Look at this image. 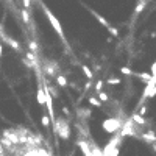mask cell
Here are the masks:
<instances>
[{"label": "cell", "instance_id": "cell-1", "mask_svg": "<svg viewBox=\"0 0 156 156\" xmlns=\"http://www.w3.org/2000/svg\"><path fill=\"white\" fill-rule=\"evenodd\" d=\"M53 130L56 131V133L59 134V137H62L64 141H67L69 137H70V128H69V123H67V120H66V119H64L62 116L58 117L56 120H55V123H53Z\"/></svg>", "mask_w": 156, "mask_h": 156}, {"label": "cell", "instance_id": "cell-2", "mask_svg": "<svg viewBox=\"0 0 156 156\" xmlns=\"http://www.w3.org/2000/svg\"><path fill=\"white\" fill-rule=\"evenodd\" d=\"M102 126H103V130H105L106 133L116 134L117 131H120V128H122V122L119 120V119L109 117V119H106V120L102 123Z\"/></svg>", "mask_w": 156, "mask_h": 156}, {"label": "cell", "instance_id": "cell-3", "mask_svg": "<svg viewBox=\"0 0 156 156\" xmlns=\"http://www.w3.org/2000/svg\"><path fill=\"white\" fill-rule=\"evenodd\" d=\"M44 13H45V16H47V19L50 21V24H52V27L55 28V31H56L59 36H64V33H62V27H61V24H59V21L55 17V14L49 10V8H44Z\"/></svg>", "mask_w": 156, "mask_h": 156}, {"label": "cell", "instance_id": "cell-4", "mask_svg": "<svg viewBox=\"0 0 156 156\" xmlns=\"http://www.w3.org/2000/svg\"><path fill=\"white\" fill-rule=\"evenodd\" d=\"M77 145H78V148L81 150V153H83V156H92V150H91V147H89V144L86 141L78 139Z\"/></svg>", "mask_w": 156, "mask_h": 156}, {"label": "cell", "instance_id": "cell-5", "mask_svg": "<svg viewBox=\"0 0 156 156\" xmlns=\"http://www.w3.org/2000/svg\"><path fill=\"white\" fill-rule=\"evenodd\" d=\"M137 137H141V139L145 141L147 144H154L156 142V136H154L153 131H144L142 134H139Z\"/></svg>", "mask_w": 156, "mask_h": 156}, {"label": "cell", "instance_id": "cell-6", "mask_svg": "<svg viewBox=\"0 0 156 156\" xmlns=\"http://www.w3.org/2000/svg\"><path fill=\"white\" fill-rule=\"evenodd\" d=\"M3 136H5V137H8V139H10V142H11V144H19V142H21L19 136H17L16 133H11L10 130L3 131Z\"/></svg>", "mask_w": 156, "mask_h": 156}, {"label": "cell", "instance_id": "cell-7", "mask_svg": "<svg viewBox=\"0 0 156 156\" xmlns=\"http://www.w3.org/2000/svg\"><path fill=\"white\" fill-rule=\"evenodd\" d=\"M36 98H38V103H39V105H45V92H44V88H38Z\"/></svg>", "mask_w": 156, "mask_h": 156}, {"label": "cell", "instance_id": "cell-8", "mask_svg": "<svg viewBox=\"0 0 156 156\" xmlns=\"http://www.w3.org/2000/svg\"><path fill=\"white\" fill-rule=\"evenodd\" d=\"M131 120H133V122H134L136 125H142V126H144V125H147V120L144 119V116L137 114V113H136V114L133 116V119H131Z\"/></svg>", "mask_w": 156, "mask_h": 156}, {"label": "cell", "instance_id": "cell-9", "mask_svg": "<svg viewBox=\"0 0 156 156\" xmlns=\"http://www.w3.org/2000/svg\"><path fill=\"white\" fill-rule=\"evenodd\" d=\"M134 75L137 77V78H141V80H145L147 83H148V81L153 78V75L151 73H145V72H141V73H137V72H134Z\"/></svg>", "mask_w": 156, "mask_h": 156}, {"label": "cell", "instance_id": "cell-10", "mask_svg": "<svg viewBox=\"0 0 156 156\" xmlns=\"http://www.w3.org/2000/svg\"><path fill=\"white\" fill-rule=\"evenodd\" d=\"M81 70H83V73L88 77V80H92L94 78V73H92V70H91V67H88L86 64L84 66H81Z\"/></svg>", "mask_w": 156, "mask_h": 156}, {"label": "cell", "instance_id": "cell-11", "mask_svg": "<svg viewBox=\"0 0 156 156\" xmlns=\"http://www.w3.org/2000/svg\"><path fill=\"white\" fill-rule=\"evenodd\" d=\"M88 102H89V105H92V106H95V108H102V106H103V103L100 102L98 98H95V97H89Z\"/></svg>", "mask_w": 156, "mask_h": 156}, {"label": "cell", "instance_id": "cell-12", "mask_svg": "<svg viewBox=\"0 0 156 156\" xmlns=\"http://www.w3.org/2000/svg\"><path fill=\"white\" fill-rule=\"evenodd\" d=\"M56 83H58V86L64 88V86H67V78L64 77V75H58L56 77Z\"/></svg>", "mask_w": 156, "mask_h": 156}, {"label": "cell", "instance_id": "cell-13", "mask_svg": "<svg viewBox=\"0 0 156 156\" xmlns=\"http://www.w3.org/2000/svg\"><path fill=\"white\" fill-rule=\"evenodd\" d=\"M92 14H94V16L97 17V21H98L100 24H102V25H105V27H106V28H108V27H109V24H108V21L105 19V17H103V16H100V14H97L95 11H92Z\"/></svg>", "mask_w": 156, "mask_h": 156}, {"label": "cell", "instance_id": "cell-14", "mask_svg": "<svg viewBox=\"0 0 156 156\" xmlns=\"http://www.w3.org/2000/svg\"><path fill=\"white\" fill-rule=\"evenodd\" d=\"M106 83H108L109 86H117V84L122 83V80H120V78H116V77H111V78H108Z\"/></svg>", "mask_w": 156, "mask_h": 156}, {"label": "cell", "instance_id": "cell-15", "mask_svg": "<svg viewBox=\"0 0 156 156\" xmlns=\"http://www.w3.org/2000/svg\"><path fill=\"white\" fill-rule=\"evenodd\" d=\"M91 150H92V156H103V150H100L97 145H92Z\"/></svg>", "mask_w": 156, "mask_h": 156}, {"label": "cell", "instance_id": "cell-16", "mask_svg": "<svg viewBox=\"0 0 156 156\" xmlns=\"http://www.w3.org/2000/svg\"><path fill=\"white\" fill-rule=\"evenodd\" d=\"M41 123H42V126L49 128V125H50V117H49L47 114H44V116L41 117Z\"/></svg>", "mask_w": 156, "mask_h": 156}, {"label": "cell", "instance_id": "cell-17", "mask_svg": "<svg viewBox=\"0 0 156 156\" xmlns=\"http://www.w3.org/2000/svg\"><path fill=\"white\" fill-rule=\"evenodd\" d=\"M98 100H100L102 103H105V102H108V100H109V97H108V94H106V92L100 91V92H98Z\"/></svg>", "mask_w": 156, "mask_h": 156}, {"label": "cell", "instance_id": "cell-18", "mask_svg": "<svg viewBox=\"0 0 156 156\" xmlns=\"http://www.w3.org/2000/svg\"><path fill=\"white\" fill-rule=\"evenodd\" d=\"M22 19H24V22H25V24H28V22H30V13H28V10H25V8L22 10Z\"/></svg>", "mask_w": 156, "mask_h": 156}, {"label": "cell", "instance_id": "cell-19", "mask_svg": "<svg viewBox=\"0 0 156 156\" xmlns=\"http://www.w3.org/2000/svg\"><path fill=\"white\" fill-rule=\"evenodd\" d=\"M120 73H123V75H134V72H133L130 67H122V69H120Z\"/></svg>", "mask_w": 156, "mask_h": 156}, {"label": "cell", "instance_id": "cell-20", "mask_svg": "<svg viewBox=\"0 0 156 156\" xmlns=\"http://www.w3.org/2000/svg\"><path fill=\"white\" fill-rule=\"evenodd\" d=\"M145 3H147V0H141V3L136 6V13H141L144 8H145Z\"/></svg>", "mask_w": 156, "mask_h": 156}, {"label": "cell", "instance_id": "cell-21", "mask_svg": "<svg viewBox=\"0 0 156 156\" xmlns=\"http://www.w3.org/2000/svg\"><path fill=\"white\" fill-rule=\"evenodd\" d=\"M108 31L111 33V34L114 36V38H117V36H119V31H117L116 27H111V25H109V27H108Z\"/></svg>", "mask_w": 156, "mask_h": 156}, {"label": "cell", "instance_id": "cell-22", "mask_svg": "<svg viewBox=\"0 0 156 156\" xmlns=\"http://www.w3.org/2000/svg\"><path fill=\"white\" fill-rule=\"evenodd\" d=\"M28 47H30V50H31V52H38V49H39V47H38V44L33 42V41L28 44Z\"/></svg>", "mask_w": 156, "mask_h": 156}, {"label": "cell", "instance_id": "cell-23", "mask_svg": "<svg viewBox=\"0 0 156 156\" xmlns=\"http://www.w3.org/2000/svg\"><path fill=\"white\" fill-rule=\"evenodd\" d=\"M103 84H105V83H103L102 80H98V81H97V84H95V91H97V92H100V91H102Z\"/></svg>", "mask_w": 156, "mask_h": 156}, {"label": "cell", "instance_id": "cell-24", "mask_svg": "<svg viewBox=\"0 0 156 156\" xmlns=\"http://www.w3.org/2000/svg\"><path fill=\"white\" fill-rule=\"evenodd\" d=\"M24 6H25V10H28L31 6V0H24Z\"/></svg>", "mask_w": 156, "mask_h": 156}, {"label": "cell", "instance_id": "cell-25", "mask_svg": "<svg viewBox=\"0 0 156 156\" xmlns=\"http://www.w3.org/2000/svg\"><path fill=\"white\" fill-rule=\"evenodd\" d=\"M151 75H153V77H156V61L151 64Z\"/></svg>", "mask_w": 156, "mask_h": 156}, {"label": "cell", "instance_id": "cell-26", "mask_svg": "<svg viewBox=\"0 0 156 156\" xmlns=\"http://www.w3.org/2000/svg\"><path fill=\"white\" fill-rule=\"evenodd\" d=\"M154 95H156V86H154V88L150 91V92H148V97H150V98H153Z\"/></svg>", "mask_w": 156, "mask_h": 156}, {"label": "cell", "instance_id": "cell-27", "mask_svg": "<svg viewBox=\"0 0 156 156\" xmlns=\"http://www.w3.org/2000/svg\"><path fill=\"white\" fill-rule=\"evenodd\" d=\"M145 113H147V106H142V108H141V111L137 113V114H141V116H144Z\"/></svg>", "mask_w": 156, "mask_h": 156}, {"label": "cell", "instance_id": "cell-28", "mask_svg": "<svg viewBox=\"0 0 156 156\" xmlns=\"http://www.w3.org/2000/svg\"><path fill=\"white\" fill-rule=\"evenodd\" d=\"M62 113H64V114H66V116H67V117H69V116H70V111H69V109H67V108H66V106H62Z\"/></svg>", "mask_w": 156, "mask_h": 156}, {"label": "cell", "instance_id": "cell-29", "mask_svg": "<svg viewBox=\"0 0 156 156\" xmlns=\"http://www.w3.org/2000/svg\"><path fill=\"white\" fill-rule=\"evenodd\" d=\"M91 86H92V83H91V80H89V81H86V84H84V89L88 91V89H89Z\"/></svg>", "mask_w": 156, "mask_h": 156}, {"label": "cell", "instance_id": "cell-30", "mask_svg": "<svg viewBox=\"0 0 156 156\" xmlns=\"http://www.w3.org/2000/svg\"><path fill=\"white\" fill-rule=\"evenodd\" d=\"M2 53H3V45L0 44V58H2Z\"/></svg>", "mask_w": 156, "mask_h": 156}, {"label": "cell", "instance_id": "cell-31", "mask_svg": "<svg viewBox=\"0 0 156 156\" xmlns=\"http://www.w3.org/2000/svg\"><path fill=\"white\" fill-rule=\"evenodd\" d=\"M3 153V147H2V144H0V154Z\"/></svg>", "mask_w": 156, "mask_h": 156}]
</instances>
